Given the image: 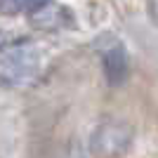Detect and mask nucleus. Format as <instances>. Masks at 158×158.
Listing matches in <instances>:
<instances>
[{
  "mask_svg": "<svg viewBox=\"0 0 158 158\" xmlns=\"http://www.w3.org/2000/svg\"><path fill=\"white\" fill-rule=\"evenodd\" d=\"M135 142V127L123 118H102L94 125L87 149L92 158H120Z\"/></svg>",
  "mask_w": 158,
  "mask_h": 158,
  "instance_id": "obj_1",
  "label": "nucleus"
},
{
  "mask_svg": "<svg viewBox=\"0 0 158 158\" xmlns=\"http://www.w3.org/2000/svg\"><path fill=\"white\" fill-rule=\"evenodd\" d=\"M38 71V54L28 50V47H19V50H10L7 54L0 57V76L12 83H28Z\"/></svg>",
  "mask_w": 158,
  "mask_h": 158,
  "instance_id": "obj_2",
  "label": "nucleus"
},
{
  "mask_svg": "<svg viewBox=\"0 0 158 158\" xmlns=\"http://www.w3.org/2000/svg\"><path fill=\"white\" fill-rule=\"evenodd\" d=\"M102 66H104V76L109 80V85H123L130 73V59L123 45H113L104 50L102 54Z\"/></svg>",
  "mask_w": 158,
  "mask_h": 158,
  "instance_id": "obj_3",
  "label": "nucleus"
},
{
  "mask_svg": "<svg viewBox=\"0 0 158 158\" xmlns=\"http://www.w3.org/2000/svg\"><path fill=\"white\" fill-rule=\"evenodd\" d=\"M31 24L35 28H40V31H54V28H61L66 21V10H61L59 5H54V2H43L40 7H35L31 14Z\"/></svg>",
  "mask_w": 158,
  "mask_h": 158,
  "instance_id": "obj_4",
  "label": "nucleus"
},
{
  "mask_svg": "<svg viewBox=\"0 0 158 158\" xmlns=\"http://www.w3.org/2000/svg\"><path fill=\"white\" fill-rule=\"evenodd\" d=\"M47 0H0V12L5 14H31Z\"/></svg>",
  "mask_w": 158,
  "mask_h": 158,
  "instance_id": "obj_5",
  "label": "nucleus"
}]
</instances>
